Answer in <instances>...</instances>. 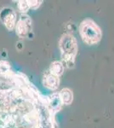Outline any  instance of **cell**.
Wrapping results in <instances>:
<instances>
[{"instance_id": "cell-1", "label": "cell", "mask_w": 114, "mask_h": 128, "mask_svg": "<svg viewBox=\"0 0 114 128\" xmlns=\"http://www.w3.org/2000/svg\"><path fill=\"white\" fill-rule=\"evenodd\" d=\"M59 48L61 50L63 65L71 68L74 65V58L78 51V45L75 38L71 34H63L59 41Z\"/></svg>"}, {"instance_id": "cell-2", "label": "cell", "mask_w": 114, "mask_h": 128, "mask_svg": "<svg viewBox=\"0 0 114 128\" xmlns=\"http://www.w3.org/2000/svg\"><path fill=\"white\" fill-rule=\"evenodd\" d=\"M79 34L85 44H97L101 38V31L99 26L90 19L83 20L79 26Z\"/></svg>"}, {"instance_id": "cell-3", "label": "cell", "mask_w": 114, "mask_h": 128, "mask_svg": "<svg viewBox=\"0 0 114 128\" xmlns=\"http://www.w3.org/2000/svg\"><path fill=\"white\" fill-rule=\"evenodd\" d=\"M52 112L47 102H38L36 104V115L38 128H53Z\"/></svg>"}, {"instance_id": "cell-4", "label": "cell", "mask_w": 114, "mask_h": 128, "mask_svg": "<svg viewBox=\"0 0 114 128\" xmlns=\"http://www.w3.org/2000/svg\"><path fill=\"white\" fill-rule=\"evenodd\" d=\"M15 34L19 38H25L32 32V20L27 14H20L15 26Z\"/></svg>"}, {"instance_id": "cell-5", "label": "cell", "mask_w": 114, "mask_h": 128, "mask_svg": "<svg viewBox=\"0 0 114 128\" xmlns=\"http://www.w3.org/2000/svg\"><path fill=\"white\" fill-rule=\"evenodd\" d=\"M17 20V15L13 8L3 7L0 10V20L9 31L14 30Z\"/></svg>"}, {"instance_id": "cell-6", "label": "cell", "mask_w": 114, "mask_h": 128, "mask_svg": "<svg viewBox=\"0 0 114 128\" xmlns=\"http://www.w3.org/2000/svg\"><path fill=\"white\" fill-rule=\"evenodd\" d=\"M42 82L43 86L50 90H55L60 84L59 77L51 73L49 69L43 73Z\"/></svg>"}, {"instance_id": "cell-7", "label": "cell", "mask_w": 114, "mask_h": 128, "mask_svg": "<svg viewBox=\"0 0 114 128\" xmlns=\"http://www.w3.org/2000/svg\"><path fill=\"white\" fill-rule=\"evenodd\" d=\"M47 104L53 114L57 113L61 108V106L63 104L61 96H60V94L54 92V93L49 95L47 99Z\"/></svg>"}, {"instance_id": "cell-8", "label": "cell", "mask_w": 114, "mask_h": 128, "mask_svg": "<svg viewBox=\"0 0 114 128\" xmlns=\"http://www.w3.org/2000/svg\"><path fill=\"white\" fill-rule=\"evenodd\" d=\"M60 96L62 101V104L65 105H70L73 100V95L72 92L69 88H64L59 92Z\"/></svg>"}, {"instance_id": "cell-9", "label": "cell", "mask_w": 114, "mask_h": 128, "mask_svg": "<svg viewBox=\"0 0 114 128\" xmlns=\"http://www.w3.org/2000/svg\"><path fill=\"white\" fill-rule=\"evenodd\" d=\"M64 69H65V66L63 65L62 62H60V61L53 62L50 64L49 68V70L51 73L54 74L55 75L58 76V77H60V76L63 74Z\"/></svg>"}, {"instance_id": "cell-10", "label": "cell", "mask_w": 114, "mask_h": 128, "mask_svg": "<svg viewBox=\"0 0 114 128\" xmlns=\"http://www.w3.org/2000/svg\"><path fill=\"white\" fill-rule=\"evenodd\" d=\"M17 8L18 10L20 12V14H26V12L29 10H31L27 3V0H20V1H17Z\"/></svg>"}, {"instance_id": "cell-11", "label": "cell", "mask_w": 114, "mask_h": 128, "mask_svg": "<svg viewBox=\"0 0 114 128\" xmlns=\"http://www.w3.org/2000/svg\"><path fill=\"white\" fill-rule=\"evenodd\" d=\"M27 3L31 10H37L41 5L43 1H38V0H31L30 1V0H27Z\"/></svg>"}]
</instances>
